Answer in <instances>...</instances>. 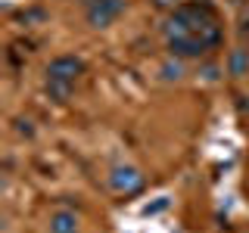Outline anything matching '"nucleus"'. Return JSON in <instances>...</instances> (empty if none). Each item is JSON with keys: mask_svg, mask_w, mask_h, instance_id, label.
Instances as JSON below:
<instances>
[{"mask_svg": "<svg viewBox=\"0 0 249 233\" xmlns=\"http://www.w3.org/2000/svg\"><path fill=\"white\" fill-rule=\"evenodd\" d=\"M162 34H165L171 56L199 59L212 47L221 44L224 31L218 25V19H215L209 3H181L168 13L165 25H162Z\"/></svg>", "mask_w": 249, "mask_h": 233, "instance_id": "nucleus-1", "label": "nucleus"}, {"mask_svg": "<svg viewBox=\"0 0 249 233\" xmlns=\"http://www.w3.org/2000/svg\"><path fill=\"white\" fill-rule=\"evenodd\" d=\"M124 10H128V0H90L84 16L90 28H109L119 16H124Z\"/></svg>", "mask_w": 249, "mask_h": 233, "instance_id": "nucleus-2", "label": "nucleus"}, {"mask_svg": "<svg viewBox=\"0 0 249 233\" xmlns=\"http://www.w3.org/2000/svg\"><path fill=\"white\" fill-rule=\"evenodd\" d=\"M140 186H143V174H140V168H134V165H115L112 171H109V190H112V193L128 196V193H137Z\"/></svg>", "mask_w": 249, "mask_h": 233, "instance_id": "nucleus-3", "label": "nucleus"}, {"mask_svg": "<svg viewBox=\"0 0 249 233\" xmlns=\"http://www.w3.org/2000/svg\"><path fill=\"white\" fill-rule=\"evenodd\" d=\"M81 75H84V59L81 56H72V53L50 59V66H47V78H62V81H72L75 84Z\"/></svg>", "mask_w": 249, "mask_h": 233, "instance_id": "nucleus-4", "label": "nucleus"}, {"mask_svg": "<svg viewBox=\"0 0 249 233\" xmlns=\"http://www.w3.org/2000/svg\"><path fill=\"white\" fill-rule=\"evenodd\" d=\"M75 84L72 81H62V78H44V93L53 100V103H69L72 100Z\"/></svg>", "mask_w": 249, "mask_h": 233, "instance_id": "nucleus-5", "label": "nucleus"}, {"mask_svg": "<svg viewBox=\"0 0 249 233\" xmlns=\"http://www.w3.org/2000/svg\"><path fill=\"white\" fill-rule=\"evenodd\" d=\"M224 68H228L231 78H243V75H249V50H246V47H237V50H231L228 59H224Z\"/></svg>", "mask_w": 249, "mask_h": 233, "instance_id": "nucleus-6", "label": "nucleus"}, {"mask_svg": "<svg viewBox=\"0 0 249 233\" xmlns=\"http://www.w3.org/2000/svg\"><path fill=\"white\" fill-rule=\"evenodd\" d=\"M50 233H78V215L75 212L50 215Z\"/></svg>", "mask_w": 249, "mask_h": 233, "instance_id": "nucleus-7", "label": "nucleus"}, {"mask_svg": "<svg viewBox=\"0 0 249 233\" xmlns=\"http://www.w3.org/2000/svg\"><path fill=\"white\" fill-rule=\"evenodd\" d=\"M159 75L165 78V81H181V78H184V66H181V59H178V56L165 59V62L159 66Z\"/></svg>", "mask_w": 249, "mask_h": 233, "instance_id": "nucleus-8", "label": "nucleus"}, {"mask_svg": "<svg viewBox=\"0 0 249 233\" xmlns=\"http://www.w3.org/2000/svg\"><path fill=\"white\" fill-rule=\"evenodd\" d=\"M153 6H159V10H175V6H181V0H153Z\"/></svg>", "mask_w": 249, "mask_h": 233, "instance_id": "nucleus-9", "label": "nucleus"}, {"mask_svg": "<svg viewBox=\"0 0 249 233\" xmlns=\"http://www.w3.org/2000/svg\"><path fill=\"white\" fill-rule=\"evenodd\" d=\"M240 34L249 37V16H243V19H240Z\"/></svg>", "mask_w": 249, "mask_h": 233, "instance_id": "nucleus-10", "label": "nucleus"}]
</instances>
